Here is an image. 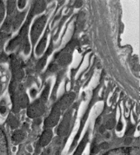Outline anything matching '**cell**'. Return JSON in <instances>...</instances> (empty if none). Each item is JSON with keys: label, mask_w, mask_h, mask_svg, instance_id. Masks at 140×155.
<instances>
[{"label": "cell", "mask_w": 140, "mask_h": 155, "mask_svg": "<svg viewBox=\"0 0 140 155\" xmlns=\"http://www.w3.org/2000/svg\"><path fill=\"white\" fill-rule=\"evenodd\" d=\"M9 92L12 102V112L18 113L21 108L28 107L30 104L28 96L20 82L12 80L9 85Z\"/></svg>", "instance_id": "cell-1"}, {"label": "cell", "mask_w": 140, "mask_h": 155, "mask_svg": "<svg viewBox=\"0 0 140 155\" xmlns=\"http://www.w3.org/2000/svg\"><path fill=\"white\" fill-rule=\"evenodd\" d=\"M50 85H46L45 89L44 90L42 95L37 100H36L33 104L28 106L27 109V115L31 119H36L42 116L45 111V104L47 101V97L49 94Z\"/></svg>", "instance_id": "cell-2"}, {"label": "cell", "mask_w": 140, "mask_h": 155, "mask_svg": "<svg viewBox=\"0 0 140 155\" xmlns=\"http://www.w3.org/2000/svg\"><path fill=\"white\" fill-rule=\"evenodd\" d=\"M32 16H33V13H32V12L31 11V12H30V14L28 15L27 20L24 23V25H23V27H22L21 30H20L19 34L15 38H13L12 40H11V42L9 43V45H8L7 46V51H14L16 48L20 47L23 40H24L25 38H27L29 25H30L31 20V18H32Z\"/></svg>", "instance_id": "cell-3"}, {"label": "cell", "mask_w": 140, "mask_h": 155, "mask_svg": "<svg viewBox=\"0 0 140 155\" xmlns=\"http://www.w3.org/2000/svg\"><path fill=\"white\" fill-rule=\"evenodd\" d=\"M76 45H77L76 41H71L66 45V47L63 51H61L57 55L56 60L58 66H66L71 62V59H72L71 51H73Z\"/></svg>", "instance_id": "cell-4"}, {"label": "cell", "mask_w": 140, "mask_h": 155, "mask_svg": "<svg viewBox=\"0 0 140 155\" xmlns=\"http://www.w3.org/2000/svg\"><path fill=\"white\" fill-rule=\"evenodd\" d=\"M11 67L12 71V80H16L18 82H21V80L24 78V71L22 67V62L19 58L16 55L11 56Z\"/></svg>", "instance_id": "cell-5"}, {"label": "cell", "mask_w": 140, "mask_h": 155, "mask_svg": "<svg viewBox=\"0 0 140 155\" xmlns=\"http://www.w3.org/2000/svg\"><path fill=\"white\" fill-rule=\"evenodd\" d=\"M45 23H46V16L39 17L34 22V24L31 27V43L33 45L36 44L40 34L42 33L43 29L45 25Z\"/></svg>", "instance_id": "cell-6"}, {"label": "cell", "mask_w": 140, "mask_h": 155, "mask_svg": "<svg viewBox=\"0 0 140 155\" xmlns=\"http://www.w3.org/2000/svg\"><path fill=\"white\" fill-rule=\"evenodd\" d=\"M60 114H61V111L58 108V106L55 104V106L51 109L50 115L44 120V127L46 128H50V127H53L57 125L60 119Z\"/></svg>", "instance_id": "cell-7"}, {"label": "cell", "mask_w": 140, "mask_h": 155, "mask_svg": "<svg viewBox=\"0 0 140 155\" xmlns=\"http://www.w3.org/2000/svg\"><path fill=\"white\" fill-rule=\"evenodd\" d=\"M71 113H72V111L70 110V111H68L67 113L64 114L63 120H62L61 124H60L59 127H58V129H57V134H58L60 137L65 136V135L67 134V133L69 132L70 120H71Z\"/></svg>", "instance_id": "cell-8"}, {"label": "cell", "mask_w": 140, "mask_h": 155, "mask_svg": "<svg viewBox=\"0 0 140 155\" xmlns=\"http://www.w3.org/2000/svg\"><path fill=\"white\" fill-rule=\"evenodd\" d=\"M75 97H76V94L74 92L67 93V94L63 95V97L57 102L56 105L58 106L60 111H63V110L67 109L70 106V104L73 102Z\"/></svg>", "instance_id": "cell-9"}, {"label": "cell", "mask_w": 140, "mask_h": 155, "mask_svg": "<svg viewBox=\"0 0 140 155\" xmlns=\"http://www.w3.org/2000/svg\"><path fill=\"white\" fill-rule=\"evenodd\" d=\"M52 139V131L50 128H46L44 132H43L41 138L39 140V146L40 147H46L49 144L50 140Z\"/></svg>", "instance_id": "cell-10"}, {"label": "cell", "mask_w": 140, "mask_h": 155, "mask_svg": "<svg viewBox=\"0 0 140 155\" xmlns=\"http://www.w3.org/2000/svg\"><path fill=\"white\" fill-rule=\"evenodd\" d=\"M46 8V1H44V0H37L35 1L34 4H33V6L31 8V12L33 15L35 14H39L43 12Z\"/></svg>", "instance_id": "cell-11"}, {"label": "cell", "mask_w": 140, "mask_h": 155, "mask_svg": "<svg viewBox=\"0 0 140 155\" xmlns=\"http://www.w3.org/2000/svg\"><path fill=\"white\" fill-rule=\"evenodd\" d=\"M24 16H25V12H18L17 14L14 15V18H13V21H12V29L13 31H16L19 28L20 25L22 24V22L24 18Z\"/></svg>", "instance_id": "cell-12"}, {"label": "cell", "mask_w": 140, "mask_h": 155, "mask_svg": "<svg viewBox=\"0 0 140 155\" xmlns=\"http://www.w3.org/2000/svg\"><path fill=\"white\" fill-rule=\"evenodd\" d=\"M13 18L14 15L12 16H7L6 19L5 20V23L2 25L1 28V31L2 32H5V33H9L11 31V30L12 29V21H13Z\"/></svg>", "instance_id": "cell-13"}, {"label": "cell", "mask_w": 140, "mask_h": 155, "mask_svg": "<svg viewBox=\"0 0 140 155\" xmlns=\"http://www.w3.org/2000/svg\"><path fill=\"white\" fill-rule=\"evenodd\" d=\"M46 39H47V32L43 37L41 41L39 42V44L37 45V46L36 48V53H37V55L39 56V55L43 54V52L44 51V48H45V45H46Z\"/></svg>", "instance_id": "cell-14"}, {"label": "cell", "mask_w": 140, "mask_h": 155, "mask_svg": "<svg viewBox=\"0 0 140 155\" xmlns=\"http://www.w3.org/2000/svg\"><path fill=\"white\" fill-rule=\"evenodd\" d=\"M51 50H52V45H50L49 49H48V51H47L46 54H45V55L42 58L38 61V63L37 64V69L38 71L42 70L43 68H44V64H45V63H46V58H47V57L49 56L50 54Z\"/></svg>", "instance_id": "cell-15"}, {"label": "cell", "mask_w": 140, "mask_h": 155, "mask_svg": "<svg viewBox=\"0 0 140 155\" xmlns=\"http://www.w3.org/2000/svg\"><path fill=\"white\" fill-rule=\"evenodd\" d=\"M24 133L22 130H16L12 135V141L14 143H20L24 139Z\"/></svg>", "instance_id": "cell-16"}, {"label": "cell", "mask_w": 140, "mask_h": 155, "mask_svg": "<svg viewBox=\"0 0 140 155\" xmlns=\"http://www.w3.org/2000/svg\"><path fill=\"white\" fill-rule=\"evenodd\" d=\"M87 139H88V134H85V136L84 137L83 140L81 141V143L79 144V146H78L77 149H76V152H75L74 155L82 154V153H83V151H84V147H85V146H86V143H87Z\"/></svg>", "instance_id": "cell-17"}, {"label": "cell", "mask_w": 140, "mask_h": 155, "mask_svg": "<svg viewBox=\"0 0 140 155\" xmlns=\"http://www.w3.org/2000/svg\"><path fill=\"white\" fill-rule=\"evenodd\" d=\"M7 123L8 125L11 127L12 129H13V128H18V126H19V123H18V119L15 117L14 115H12V114L9 115V117H8L7 119Z\"/></svg>", "instance_id": "cell-18"}, {"label": "cell", "mask_w": 140, "mask_h": 155, "mask_svg": "<svg viewBox=\"0 0 140 155\" xmlns=\"http://www.w3.org/2000/svg\"><path fill=\"white\" fill-rule=\"evenodd\" d=\"M16 11V1H7V15L12 16Z\"/></svg>", "instance_id": "cell-19"}, {"label": "cell", "mask_w": 140, "mask_h": 155, "mask_svg": "<svg viewBox=\"0 0 140 155\" xmlns=\"http://www.w3.org/2000/svg\"><path fill=\"white\" fill-rule=\"evenodd\" d=\"M9 36H10L9 33H5V32L0 31V46L1 47H4V45H5V41L7 40Z\"/></svg>", "instance_id": "cell-20"}, {"label": "cell", "mask_w": 140, "mask_h": 155, "mask_svg": "<svg viewBox=\"0 0 140 155\" xmlns=\"http://www.w3.org/2000/svg\"><path fill=\"white\" fill-rule=\"evenodd\" d=\"M5 14V3L3 1H0V24L2 20L4 19V17Z\"/></svg>", "instance_id": "cell-21"}, {"label": "cell", "mask_w": 140, "mask_h": 155, "mask_svg": "<svg viewBox=\"0 0 140 155\" xmlns=\"http://www.w3.org/2000/svg\"><path fill=\"white\" fill-rule=\"evenodd\" d=\"M115 124H116V120L114 118H112V119H110V120H108V121L106 122V124H105V128H107V129H109V130H111L112 129L113 127H115Z\"/></svg>", "instance_id": "cell-22"}, {"label": "cell", "mask_w": 140, "mask_h": 155, "mask_svg": "<svg viewBox=\"0 0 140 155\" xmlns=\"http://www.w3.org/2000/svg\"><path fill=\"white\" fill-rule=\"evenodd\" d=\"M7 59H8L7 55H6L4 51L0 53V63L5 62V61H7Z\"/></svg>", "instance_id": "cell-23"}, {"label": "cell", "mask_w": 140, "mask_h": 155, "mask_svg": "<svg viewBox=\"0 0 140 155\" xmlns=\"http://www.w3.org/2000/svg\"><path fill=\"white\" fill-rule=\"evenodd\" d=\"M58 69H59V66H58L57 64H51L49 67V70L50 71H57Z\"/></svg>", "instance_id": "cell-24"}, {"label": "cell", "mask_w": 140, "mask_h": 155, "mask_svg": "<svg viewBox=\"0 0 140 155\" xmlns=\"http://www.w3.org/2000/svg\"><path fill=\"white\" fill-rule=\"evenodd\" d=\"M25 5H26V1H24V0L18 1V7L20 8V9H23V8L25 6Z\"/></svg>", "instance_id": "cell-25"}, {"label": "cell", "mask_w": 140, "mask_h": 155, "mask_svg": "<svg viewBox=\"0 0 140 155\" xmlns=\"http://www.w3.org/2000/svg\"><path fill=\"white\" fill-rule=\"evenodd\" d=\"M108 147H109V145H108L106 142H104V143H102V144L98 145V147H99L100 150H101V149H107Z\"/></svg>", "instance_id": "cell-26"}, {"label": "cell", "mask_w": 140, "mask_h": 155, "mask_svg": "<svg viewBox=\"0 0 140 155\" xmlns=\"http://www.w3.org/2000/svg\"><path fill=\"white\" fill-rule=\"evenodd\" d=\"M75 7H81L83 5V1H75V4H74Z\"/></svg>", "instance_id": "cell-27"}, {"label": "cell", "mask_w": 140, "mask_h": 155, "mask_svg": "<svg viewBox=\"0 0 140 155\" xmlns=\"http://www.w3.org/2000/svg\"><path fill=\"white\" fill-rule=\"evenodd\" d=\"M133 132H134V128H133V127H130V128H129V130L127 131L126 134H127V135H132V134H133Z\"/></svg>", "instance_id": "cell-28"}, {"label": "cell", "mask_w": 140, "mask_h": 155, "mask_svg": "<svg viewBox=\"0 0 140 155\" xmlns=\"http://www.w3.org/2000/svg\"><path fill=\"white\" fill-rule=\"evenodd\" d=\"M132 141V139L131 137H128V138H126L125 140V145H129Z\"/></svg>", "instance_id": "cell-29"}, {"label": "cell", "mask_w": 140, "mask_h": 155, "mask_svg": "<svg viewBox=\"0 0 140 155\" xmlns=\"http://www.w3.org/2000/svg\"><path fill=\"white\" fill-rule=\"evenodd\" d=\"M5 112H6V107H5V106H1V107H0V113H5Z\"/></svg>", "instance_id": "cell-30"}, {"label": "cell", "mask_w": 140, "mask_h": 155, "mask_svg": "<svg viewBox=\"0 0 140 155\" xmlns=\"http://www.w3.org/2000/svg\"><path fill=\"white\" fill-rule=\"evenodd\" d=\"M122 127H123L122 123H121V122H119V125H118V127H117V130H118V131H121V130H122Z\"/></svg>", "instance_id": "cell-31"}, {"label": "cell", "mask_w": 140, "mask_h": 155, "mask_svg": "<svg viewBox=\"0 0 140 155\" xmlns=\"http://www.w3.org/2000/svg\"><path fill=\"white\" fill-rule=\"evenodd\" d=\"M99 131H100V133L101 134H104L105 131V126H101V127H100V129H99Z\"/></svg>", "instance_id": "cell-32"}, {"label": "cell", "mask_w": 140, "mask_h": 155, "mask_svg": "<svg viewBox=\"0 0 140 155\" xmlns=\"http://www.w3.org/2000/svg\"><path fill=\"white\" fill-rule=\"evenodd\" d=\"M43 155H50V150H48V151H46V152H44Z\"/></svg>", "instance_id": "cell-33"}, {"label": "cell", "mask_w": 140, "mask_h": 155, "mask_svg": "<svg viewBox=\"0 0 140 155\" xmlns=\"http://www.w3.org/2000/svg\"><path fill=\"white\" fill-rule=\"evenodd\" d=\"M36 90H32V91H31V96H32V97H34V96H35L36 95Z\"/></svg>", "instance_id": "cell-34"}, {"label": "cell", "mask_w": 140, "mask_h": 155, "mask_svg": "<svg viewBox=\"0 0 140 155\" xmlns=\"http://www.w3.org/2000/svg\"><path fill=\"white\" fill-rule=\"evenodd\" d=\"M2 87H3V85H2V82H1V80H0V92L2 91Z\"/></svg>", "instance_id": "cell-35"}]
</instances>
